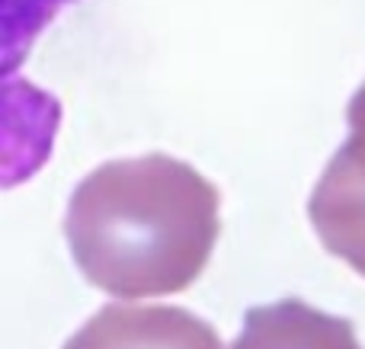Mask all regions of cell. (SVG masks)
<instances>
[{
	"mask_svg": "<svg viewBox=\"0 0 365 349\" xmlns=\"http://www.w3.org/2000/svg\"><path fill=\"white\" fill-rule=\"evenodd\" d=\"M346 119L349 138L317 179L308 215L324 247L365 276V83Z\"/></svg>",
	"mask_w": 365,
	"mask_h": 349,
	"instance_id": "cell-2",
	"label": "cell"
},
{
	"mask_svg": "<svg viewBox=\"0 0 365 349\" xmlns=\"http://www.w3.org/2000/svg\"><path fill=\"white\" fill-rule=\"evenodd\" d=\"M71 0H4V58L6 71L16 68L19 55L32 45V38L58 16Z\"/></svg>",
	"mask_w": 365,
	"mask_h": 349,
	"instance_id": "cell-5",
	"label": "cell"
},
{
	"mask_svg": "<svg viewBox=\"0 0 365 349\" xmlns=\"http://www.w3.org/2000/svg\"><path fill=\"white\" fill-rule=\"evenodd\" d=\"M234 349H362L349 321L298 298L250 308Z\"/></svg>",
	"mask_w": 365,
	"mask_h": 349,
	"instance_id": "cell-4",
	"label": "cell"
},
{
	"mask_svg": "<svg viewBox=\"0 0 365 349\" xmlns=\"http://www.w3.org/2000/svg\"><path fill=\"white\" fill-rule=\"evenodd\" d=\"M218 231V189L170 154L96 167L74 189L64 218L77 269L119 298L192 286Z\"/></svg>",
	"mask_w": 365,
	"mask_h": 349,
	"instance_id": "cell-1",
	"label": "cell"
},
{
	"mask_svg": "<svg viewBox=\"0 0 365 349\" xmlns=\"http://www.w3.org/2000/svg\"><path fill=\"white\" fill-rule=\"evenodd\" d=\"M64 349H221L202 318L173 305H106Z\"/></svg>",
	"mask_w": 365,
	"mask_h": 349,
	"instance_id": "cell-3",
	"label": "cell"
}]
</instances>
